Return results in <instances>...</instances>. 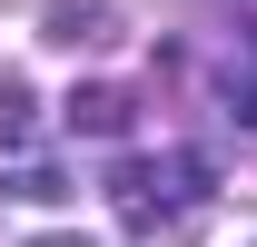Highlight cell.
Here are the masks:
<instances>
[{
  "label": "cell",
  "instance_id": "cell-3",
  "mask_svg": "<svg viewBox=\"0 0 257 247\" xmlns=\"http://www.w3.org/2000/svg\"><path fill=\"white\" fill-rule=\"evenodd\" d=\"M20 129H30V89L0 69V139H20Z\"/></svg>",
  "mask_w": 257,
  "mask_h": 247
},
{
  "label": "cell",
  "instance_id": "cell-2",
  "mask_svg": "<svg viewBox=\"0 0 257 247\" xmlns=\"http://www.w3.org/2000/svg\"><path fill=\"white\" fill-rule=\"evenodd\" d=\"M69 119H79V129H119L128 109H119V89H89V99H69Z\"/></svg>",
  "mask_w": 257,
  "mask_h": 247
},
{
  "label": "cell",
  "instance_id": "cell-4",
  "mask_svg": "<svg viewBox=\"0 0 257 247\" xmlns=\"http://www.w3.org/2000/svg\"><path fill=\"white\" fill-rule=\"evenodd\" d=\"M50 247H79V237H50Z\"/></svg>",
  "mask_w": 257,
  "mask_h": 247
},
{
  "label": "cell",
  "instance_id": "cell-1",
  "mask_svg": "<svg viewBox=\"0 0 257 247\" xmlns=\"http://www.w3.org/2000/svg\"><path fill=\"white\" fill-rule=\"evenodd\" d=\"M208 188V168L198 158H159V168H119V217L128 227H159V217H178Z\"/></svg>",
  "mask_w": 257,
  "mask_h": 247
}]
</instances>
